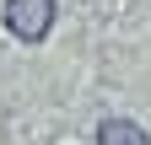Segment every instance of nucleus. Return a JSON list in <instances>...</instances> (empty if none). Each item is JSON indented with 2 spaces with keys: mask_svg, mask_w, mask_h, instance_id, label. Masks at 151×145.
<instances>
[{
  "mask_svg": "<svg viewBox=\"0 0 151 145\" xmlns=\"http://www.w3.org/2000/svg\"><path fill=\"white\" fill-rule=\"evenodd\" d=\"M6 27L22 43H43L54 27V0H6Z\"/></svg>",
  "mask_w": 151,
  "mask_h": 145,
  "instance_id": "1",
  "label": "nucleus"
},
{
  "mask_svg": "<svg viewBox=\"0 0 151 145\" xmlns=\"http://www.w3.org/2000/svg\"><path fill=\"white\" fill-rule=\"evenodd\" d=\"M97 145H151L135 118H103L97 124Z\"/></svg>",
  "mask_w": 151,
  "mask_h": 145,
  "instance_id": "2",
  "label": "nucleus"
}]
</instances>
